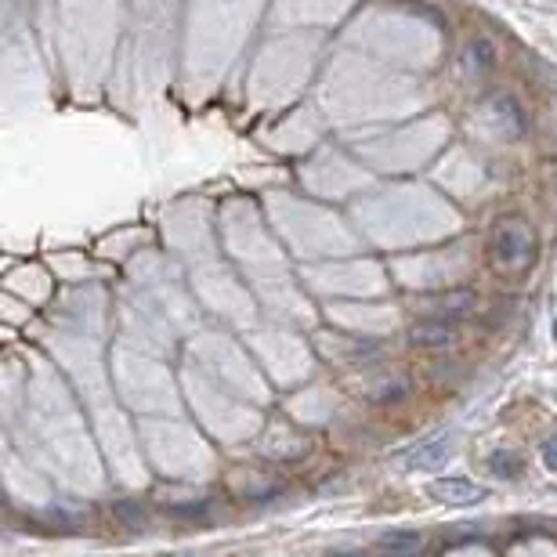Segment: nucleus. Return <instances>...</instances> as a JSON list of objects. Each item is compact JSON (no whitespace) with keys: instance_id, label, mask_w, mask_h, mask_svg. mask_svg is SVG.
Here are the masks:
<instances>
[{"instance_id":"obj_10","label":"nucleus","mask_w":557,"mask_h":557,"mask_svg":"<svg viewBox=\"0 0 557 557\" xmlns=\"http://www.w3.org/2000/svg\"><path fill=\"white\" fill-rule=\"evenodd\" d=\"M539 456H543V463H547L550 471H557V435H550L547 442L539 445Z\"/></svg>"},{"instance_id":"obj_3","label":"nucleus","mask_w":557,"mask_h":557,"mask_svg":"<svg viewBox=\"0 0 557 557\" xmlns=\"http://www.w3.org/2000/svg\"><path fill=\"white\" fill-rule=\"evenodd\" d=\"M427 496L445 507H474V503L485 500V489L478 482H467V478H438V482H427Z\"/></svg>"},{"instance_id":"obj_4","label":"nucleus","mask_w":557,"mask_h":557,"mask_svg":"<svg viewBox=\"0 0 557 557\" xmlns=\"http://www.w3.org/2000/svg\"><path fill=\"white\" fill-rule=\"evenodd\" d=\"M485 116H489V123L503 134V138H521L525 127H529V123H525V113H521V105L510 95H492L489 102H485Z\"/></svg>"},{"instance_id":"obj_5","label":"nucleus","mask_w":557,"mask_h":557,"mask_svg":"<svg viewBox=\"0 0 557 557\" xmlns=\"http://www.w3.org/2000/svg\"><path fill=\"white\" fill-rule=\"evenodd\" d=\"M409 340H413V348H424V351L453 348V344H456V326H453V322H445V319H424V322H416V326H413Z\"/></svg>"},{"instance_id":"obj_11","label":"nucleus","mask_w":557,"mask_h":557,"mask_svg":"<svg viewBox=\"0 0 557 557\" xmlns=\"http://www.w3.org/2000/svg\"><path fill=\"white\" fill-rule=\"evenodd\" d=\"M554 337H557V319H554Z\"/></svg>"},{"instance_id":"obj_6","label":"nucleus","mask_w":557,"mask_h":557,"mask_svg":"<svg viewBox=\"0 0 557 557\" xmlns=\"http://www.w3.org/2000/svg\"><path fill=\"white\" fill-rule=\"evenodd\" d=\"M474 304H478V297H474L471 290H453V293H438L435 297V315L431 319H463V315L474 312Z\"/></svg>"},{"instance_id":"obj_2","label":"nucleus","mask_w":557,"mask_h":557,"mask_svg":"<svg viewBox=\"0 0 557 557\" xmlns=\"http://www.w3.org/2000/svg\"><path fill=\"white\" fill-rule=\"evenodd\" d=\"M453 456V438L449 435H435L427 438V442L413 445V449H406L402 456H395L398 467H406V471H435V467H442L445 460Z\"/></svg>"},{"instance_id":"obj_8","label":"nucleus","mask_w":557,"mask_h":557,"mask_svg":"<svg viewBox=\"0 0 557 557\" xmlns=\"http://www.w3.org/2000/svg\"><path fill=\"white\" fill-rule=\"evenodd\" d=\"M384 550L395 557H416V550H420V536L416 532H406V536H388L384 539Z\"/></svg>"},{"instance_id":"obj_7","label":"nucleus","mask_w":557,"mask_h":557,"mask_svg":"<svg viewBox=\"0 0 557 557\" xmlns=\"http://www.w3.org/2000/svg\"><path fill=\"white\" fill-rule=\"evenodd\" d=\"M489 471H492V478H500V482H514V478L525 474V460H521V453L496 449V453L489 456Z\"/></svg>"},{"instance_id":"obj_1","label":"nucleus","mask_w":557,"mask_h":557,"mask_svg":"<svg viewBox=\"0 0 557 557\" xmlns=\"http://www.w3.org/2000/svg\"><path fill=\"white\" fill-rule=\"evenodd\" d=\"M489 254L507 272H521L536 261V232L521 218H500L489 232Z\"/></svg>"},{"instance_id":"obj_9","label":"nucleus","mask_w":557,"mask_h":557,"mask_svg":"<svg viewBox=\"0 0 557 557\" xmlns=\"http://www.w3.org/2000/svg\"><path fill=\"white\" fill-rule=\"evenodd\" d=\"M409 384H402V380H395V384H388V388H380L369 395V402H377V406H391V402H398V398H406Z\"/></svg>"}]
</instances>
